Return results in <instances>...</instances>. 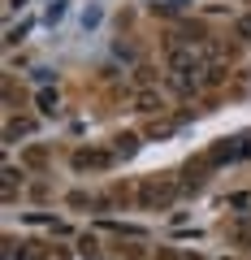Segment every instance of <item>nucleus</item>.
<instances>
[{
  "label": "nucleus",
  "mask_w": 251,
  "mask_h": 260,
  "mask_svg": "<svg viewBox=\"0 0 251 260\" xmlns=\"http://www.w3.org/2000/svg\"><path fill=\"white\" fill-rule=\"evenodd\" d=\"M109 160H113V156H104V152H83L74 165H78V169H100V165H109Z\"/></svg>",
  "instance_id": "nucleus-1"
},
{
  "label": "nucleus",
  "mask_w": 251,
  "mask_h": 260,
  "mask_svg": "<svg viewBox=\"0 0 251 260\" xmlns=\"http://www.w3.org/2000/svg\"><path fill=\"white\" fill-rule=\"evenodd\" d=\"M169 195H173V191H169V186H148V195H143V204H169Z\"/></svg>",
  "instance_id": "nucleus-2"
},
{
  "label": "nucleus",
  "mask_w": 251,
  "mask_h": 260,
  "mask_svg": "<svg viewBox=\"0 0 251 260\" xmlns=\"http://www.w3.org/2000/svg\"><path fill=\"white\" fill-rule=\"evenodd\" d=\"M78 251H83L87 260H91V256H100V239H95V234H78Z\"/></svg>",
  "instance_id": "nucleus-3"
},
{
  "label": "nucleus",
  "mask_w": 251,
  "mask_h": 260,
  "mask_svg": "<svg viewBox=\"0 0 251 260\" xmlns=\"http://www.w3.org/2000/svg\"><path fill=\"white\" fill-rule=\"evenodd\" d=\"M134 104L152 113V109H160V95H156V91H139V95H134Z\"/></svg>",
  "instance_id": "nucleus-4"
},
{
  "label": "nucleus",
  "mask_w": 251,
  "mask_h": 260,
  "mask_svg": "<svg viewBox=\"0 0 251 260\" xmlns=\"http://www.w3.org/2000/svg\"><path fill=\"white\" fill-rule=\"evenodd\" d=\"M39 109L52 113V109H56V91H39Z\"/></svg>",
  "instance_id": "nucleus-5"
},
{
  "label": "nucleus",
  "mask_w": 251,
  "mask_h": 260,
  "mask_svg": "<svg viewBox=\"0 0 251 260\" xmlns=\"http://www.w3.org/2000/svg\"><path fill=\"white\" fill-rule=\"evenodd\" d=\"M134 148H139V139H134V135H121V139H117V152H134Z\"/></svg>",
  "instance_id": "nucleus-6"
},
{
  "label": "nucleus",
  "mask_w": 251,
  "mask_h": 260,
  "mask_svg": "<svg viewBox=\"0 0 251 260\" xmlns=\"http://www.w3.org/2000/svg\"><path fill=\"white\" fill-rule=\"evenodd\" d=\"M238 35H242V39H251V13H247L242 22H238Z\"/></svg>",
  "instance_id": "nucleus-7"
},
{
  "label": "nucleus",
  "mask_w": 251,
  "mask_h": 260,
  "mask_svg": "<svg viewBox=\"0 0 251 260\" xmlns=\"http://www.w3.org/2000/svg\"><path fill=\"white\" fill-rule=\"evenodd\" d=\"M18 5H26V0H13V9H18Z\"/></svg>",
  "instance_id": "nucleus-8"
},
{
  "label": "nucleus",
  "mask_w": 251,
  "mask_h": 260,
  "mask_svg": "<svg viewBox=\"0 0 251 260\" xmlns=\"http://www.w3.org/2000/svg\"><path fill=\"white\" fill-rule=\"evenodd\" d=\"M225 260H230V256H225Z\"/></svg>",
  "instance_id": "nucleus-9"
}]
</instances>
